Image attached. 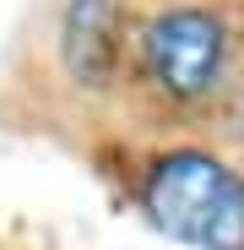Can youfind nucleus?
<instances>
[{"mask_svg": "<svg viewBox=\"0 0 244 250\" xmlns=\"http://www.w3.org/2000/svg\"><path fill=\"white\" fill-rule=\"evenodd\" d=\"M141 207L190 250H244V174L206 147L163 152L141 180Z\"/></svg>", "mask_w": 244, "mask_h": 250, "instance_id": "obj_1", "label": "nucleus"}, {"mask_svg": "<svg viewBox=\"0 0 244 250\" xmlns=\"http://www.w3.org/2000/svg\"><path fill=\"white\" fill-rule=\"evenodd\" d=\"M141 71L157 93H169L174 104H195L217 87L223 60H228V27L206 6H174L157 11L141 27Z\"/></svg>", "mask_w": 244, "mask_h": 250, "instance_id": "obj_2", "label": "nucleus"}, {"mask_svg": "<svg viewBox=\"0 0 244 250\" xmlns=\"http://www.w3.org/2000/svg\"><path fill=\"white\" fill-rule=\"evenodd\" d=\"M55 49L76 87L103 93L119 65V0H65Z\"/></svg>", "mask_w": 244, "mask_h": 250, "instance_id": "obj_3", "label": "nucleus"}]
</instances>
